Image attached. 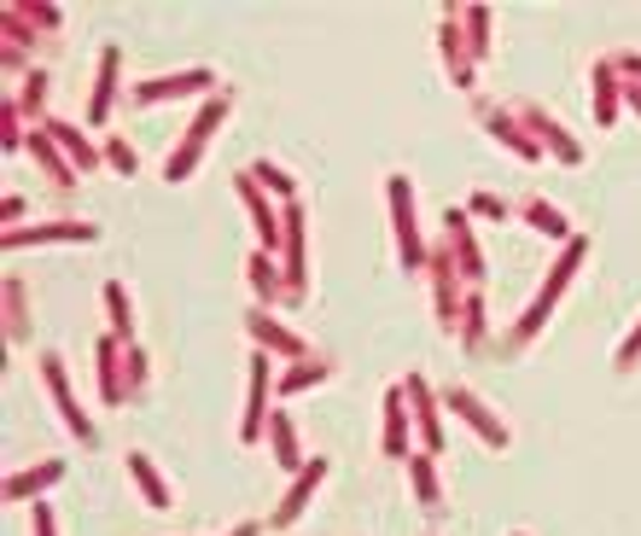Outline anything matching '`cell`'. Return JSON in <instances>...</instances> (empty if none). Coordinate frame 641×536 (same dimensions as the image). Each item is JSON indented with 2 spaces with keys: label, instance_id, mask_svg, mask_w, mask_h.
<instances>
[{
  "label": "cell",
  "instance_id": "obj_47",
  "mask_svg": "<svg viewBox=\"0 0 641 536\" xmlns=\"http://www.w3.org/2000/svg\"><path fill=\"white\" fill-rule=\"evenodd\" d=\"M513 536H525V531H513Z\"/></svg>",
  "mask_w": 641,
  "mask_h": 536
},
{
  "label": "cell",
  "instance_id": "obj_35",
  "mask_svg": "<svg viewBox=\"0 0 641 536\" xmlns=\"http://www.w3.org/2000/svg\"><path fill=\"white\" fill-rule=\"evenodd\" d=\"M461 29H467V47H472V59H491V29H496V12L484 7V0H472V7H461Z\"/></svg>",
  "mask_w": 641,
  "mask_h": 536
},
{
  "label": "cell",
  "instance_id": "obj_40",
  "mask_svg": "<svg viewBox=\"0 0 641 536\" xmlns=\"http://www.w3.org/2000/svg\"><path fill=\"white\" fill-rule=\"evenodd\" d=\"M29 141V123H24V111H19V99H0V146H7V153H19V146Z\"/></svg>",
  "mask_w": 641,
  "mask_h": 536
},
{
  "label": "cell",
  "instance_id": "obj_12",
  "mask_svg": "<svg viewBox=\"0 0 641 536\" xmlns=\"http://www.w3.org/2000/svg\"><path fill=\"white\" fill-rule=\"evenodd\" d=\"M99 240V222L88 216H53V222H24V228H7L0 245L7 251H29V245H94Z\"/></svg>",
  "mask_w": 641,
  "mask_h": 536
},
{
  "label": "cell",
  "instance_id": "obj_32",
  "mask_svg": "<svg viewBox=\"0 0 641 536\" xmlns=\"http://www.w3.org/2000/svg\"><path fill=\"white\" fill-rule=\"evenodd\" d=\"M461 350L467 356H479L484 344H491V304H484V292H467V315H461Z\"/></svg>",
  "mask_w": 641,
  "mask_h": 536
},
{
  "label": "cell",
  "instance_id": "obj_3",
  "mask_svg": "<svg viewBox=\"0 0 641 536\" xmlns=\"http://www.w3.org/2000/svg\"><path fill=\"white\" fill-rule=\"evenodd\" d=\"M385 205H391V240H397V263H402V275H426V263H432V245H426V233H420V210H414V181L391 170L385 175Z\"/></svg>",
  "mask_w": 641,
  "mask_h": 536
},
{
  "label": "cell",
  "instance_id": "obj_24",
  "mask_svg": "<svg viewBox=\"0 0 641 536\" xmlns=\"http://www.w3.org/2000/svg\"><path fill=\"white\" fill-rule=\"evenodd\" d=\"M36 47H41V36L19 19V7L7 0V7H0V64L29 76V71H36V64H29V53H36Z\"/></svg>",
  "mask_w": 641,
  "mask_h": 536
},
{
  "label": "cell",
  "instance_id": "obj_31",
  "mask_svg": "<svg viewBox=\"0 0 641 536\" xmlns=\"http://www.w3.org/2000/svg\"><path fill=\"white\" fill-rule=\"evenodd\" d=\"M327 379H332V362L327 356H303V362H286L280 367L275 391L280 397H298V391H315V385H327Z\"/></svg>",
  "mask_w": 641,
  "mask_h": 536
},
{
  "label": "cell",
  "instance_id": "obj_19",
  "mask_svg": "<svg viewBox=\"0 0 641 536\" xmlns=\"http://www.w3.org/2000/svg\"><path fill=\"white\" fill-rule=\"evenodd\" d=\"M409 385V402H414V431H420V449L426 455H444V397H437V385L426 374H402Z\"/></svg>",
  "mask_w": 641,
  "mask_h": 536
},
{
  "label": "cell",
  "instance_id": "obj_34",
  "mask_svg": "<svg viewBox=\"0 0 641 536\" xmlns=\"http://www.w3.org/2000/svg\"><path fill=\"white\" fill-rule=\"evenodd\" d=\"M519 216H525V222L536 228V233H548V240H578V233H571V222H566V210L560 205H548V198H525V205H519Z\"/></svg>",
  "mask_w": 641,
  "mask_h": 536
},
{
  "label": "cell",
  "instance_id": "obj_38",
  "mask_svg": "<svg viewBox=\"0 0 641 536\" xmlns=\"http://www.w3.org/2000/svg\"><path fill=\"white\" fill-rule=\"evenodd\" d=\"M245 170H251V175H257V181H263V187H268V193H275V198H280V205H298V175H286V170H280V163H275V158H251V163H245Z\"/></svg>",
  "mask_w": 641,
  "mask_h": 536
},
{
  "label": "cell",
  "instance_id": "obj_41",
  "mask_svg": "<svg viewBox=\"0 0 641 536\" xmlns=\"http://www.w3.org/2000/svg\"><path fill=\"white\" fill-rule=\"evenodd\" d=\"M467 216H472V222H501V216H508V198H501V193H472L467 198Z\"/></svg>",
  "mask_w": 641,
  "mask_h": 536
},
{
  "label": "cell",
  "instance_id": "obj_21",
  "mask_svg": "<svg viewBox=\"0 0 641 536\" xmlns=\"http://www.w3.org/2000/svg\"><path fill=\"white\" fill-rule=\"evenodd\" d=\"M41 129H47V141H53L59 153L76 163V175H94L99 163H106V153H99V134H88L82 123H71V117H47Z\"/></svg>",
  "mask_w": 641,
  "mask_h": 536
},
{
  "label": "cell",
  "instance_id": "obj_10",
  "mask_svg": "<svg viewBox=\"0 0 641 536\" xmlns=\"http://www.w3.org/2000/svg\"><path fill=\"white\" fill-rule=\"evenodd\" d=\"M233 193H240V205H245V216H251V228H257V251H275L280 257V228H286V205L275 193L263 187L251 170H240L233 175Z\"/></svg>",
  "mask_w": 641,
  "mask_h": 536
},
{
  "label": "cell",
  "instance_id": "obj_1",
  "mask_svg": "<svg viewBox=\"0 0 641 536\" xmlns=\"http://www.w3.org/2000/svg\"><path fill=\"white\" fill-rule=\"evenodd\" d=\"M583 257H589V233H578V240H566V245H560V257L548 263V275H543V287H536V297H531L525 309H519V321L508 327V339H501V350H508V356H519V350H525V344H536V339H543L548 315L560 309V297H566V287H571V280H578Z\"/></svg>",
  "mask_w": 641,
  "mask_h": 536
},
{
  "label": "cell",
  "instance_id": "obj_25",
  "mask_svg": "<svg viewBox=\"0 0 641 536\" xmlns=\"http://www.w3.org/2000/svg\"><path fill=\"white\" fill-rule=\"evenodd\" d=\"M245 280H251L257 309H286V268H280L275 251H251V257H245Z\"/></svg>",
  "mask_w": 641,
  "mask_h": 536
},
{
  "label": "cell",
  "instance_id": "obj_11",
  "mask_svg": "<svg viewBox=\"0 0 641 536\" xmlns=\"http://www.w3.org/2000/svg\"><path fill=\"white\" fill-rule=\"evenodd\" d=\"M245 339H251V350H263V356H275V362H303V356H315V350L303 344V332L280 321V309H257V304H251V309H245Z\"/></svg>",
  "mask_w": 641,
  "mask_h": 536
},
{
  "label": "cell",
  "instance_id": "obj_17",
  "mask_svg": "<svg viewBox=\"0 0 641 536\" xmlns=\"http://www.w3.org/2000/svg\"><path fill=\"white\" fill-rule=\"evenodd\" d=\"M117 99H129V88H123V47L106 41V47H99V59H94V94H88V123L99 134H106Z\"/></svg>",
  "mask_w": 641,
  "mask_h": 536
},
{
  "label": "cell",
  "instance_id": "obj_30",
  "mask_svg": "<svg viewBox=\"0 0 641 536\" xmlns=\"http://www.w3.org/2000/svg\"><path fill=\"white\" fill-rule=\"evenodd\" d=\"M409 484H414V501L426 513H444V478H437V455L426 449H414L409 455Z\"/></svg>",
  "mask_w": 641,
  "mask_h": 536
},
{
  "label": "cell",
  "instance_id": "obj_20",
  "mask_svg": "<svg viewBox=\"0 0 641 536\" xmlns=\"http://www.w3.org/2000/svg\"><path fill=\"white\" fill-rule=\"evenodd\" d=\"M64 473H71V461H64V455H41V461L19 466V473H7L0 496H7L12 508H19V501H29V508H36V501H47V490H53V484H64Z\"/></svg>",
  "mask_w": 641,
  "mask_h": 536
},
{
  "label": "cell",
  "instance_id": "obj_28",
  "mask_svg": "<svg viewBox=\"0 0 641 536\" xmlns=\"http://www.w3.org/2000/svg\"><path fill=\"white\" fill-rule=\"evenodd\" d=\"M589 88H595V123L613 129L624 117V76L613 59H595V71H589Z\"/></svg>",
  "mask_w": 641,
  "mask_h": 536
},
{
  "label": "cell",
  "instance_id": "obj_44",
  "mask_svg": "<svg viewBox=\"0 0 641 536\" xmlns=\"http://www.w3.org/2000/svg\"><path fill=\"white\" fill-rule=\"evenodd\" d=\"M613 64H618V76H624V82H641V53H636V47H618Z\"/></svg>",
  "mask_w": 641,
  "mask_h": 536
},
{
  "label": "cell",
  "instance_id": "obj_42",
  "mask_svg": "<svg viewBox=\"0 0 641 536\" xmlns=\"http://www.w3.org/2000/svg\"><path fill=\"white\" fill-rule=\"evenodd\" d=\"M613 367H618V374H636V367H641V321L624 332V344L613 350Z\"/></svg>",
  "mask_w": 641,
  "mask_h": 536
},
{
  "label": "cell",
  "instance_id": "obj_23",
  "mask_svg": "<svg viewBox=\"0 0 641 536\" xmlns=\"http://www.w3.org/2000/svg\"><path fill=\"white\" fill-rule=\"evenodd\" d=\"M327 466H332L327 455H310V466H303V473H298L292 484H286V496H280V508L268 513V525H275V531H292V525H298V513L310 508L315 490L327 484Z\"/></svg>",
  "mask_w": 641,
  "mask_h": 536
},
{
  "label": "cell",
  "instance_id": "obj_45",
  "mask_svg": "<svg viewBox=\"0 0 641 536\" xmlns=\"http://www.w3.org/2000/svg\"><path fill=\"white\" fill-rule=\"evenodd\" d=\"M24 193H7V198H0V216H7V228H24Z\"/></svg>",
  "mask_w": 641,
  "mask_h": 536
},
{
  "label": "cell",
  "instance_id": "obj_37",
  "mask_svg": "<svg viewBox=\"0 0 641 536\" xmlns=\"http://www.w3.org/2000/svg\"><path fill=\"white\" fill-rule=\"evenodd\" d=\"M99 153H106V170L111 175H141V153H134V146L123 141V134H117V129H106V134H99Z\"/></svg>",
  "mask_w": 641,
  "mask_h": 536
},
{
  "label": "cell",
  "instance_id": "obj_43",
  "mask_svg": "<svg viewBox=\"0 0 641 536\" xmlns=\"http://www.w3.org/2000/svg\"><path fill=\"white\" fill-rule=\"evenodd\" d=\"M29 531H36V536H59V513H53V501H36V508H29Z\"/></svg>",
  "mask_w": 641,
  "mask_h": 536
},
{
  "label": "cell",
  "instance_id": "obj_16",
  "mask_svg": "<svg viewBox=\"0 0 641 536\" xmlns=\"http://www.w3.org/2000/svg\"><path fill=\"white\" fill-rule=\"evenodd\" d=\"M519 117H525V129L536 134V146H543V153L548 158H560V163H571V170H578V163H583V141H578V134H571L566 123H560V117H554L548 106H536V99H519V106H513Z\"/></svg>",
  "mask_w": 641,
  "mask_h": 536
},
{
  "label": "cell",
  "instance_id": "obj_5",
  "mask_svg": "<svg viewBox=\"0 0 641 536\" xmlns=\"http://www.w3.org/2000/svg\"><path fill=\"white\" fill-rule=\"evenodd\" d=\"M426 287H432V315H437V327H455V332H461V315H467V292H479V287H467L461 263H455V251H449L444 240L432 245V263H426Z\"/></svg>",
  "mask_w": 641,
  "mask_h": 536
},
{
  "label": "cell",
  "instance_id": "obj_36",
  "mask_svg": "<svg viewBox=\"0 0 641 536\" xmlns=\"http://www.w3.org/2000/svg\"><path fill=\"white\" fill-rule=\"evenodd\" d=\"M12 99H19V111H24V123H29V129H41L47 117H53V111H47V71H41V64L24 76V88L12 94Z\"/></svg>",
  "mask_w": 641,
  "mask_h": 536
},
{
  "label": "cell",
  "instance_id": "obj_13",
  "mask_svg": "<svg viewBox=\"0 0 641 536\" xmlns=\"http://www.w3.org/2000/svg\"><path fill=\"white\" fill-rule=\"evenodd\" d=\"M449 251H455V263H461V275H467V287H479L484 292V280H491V263H484V245H479V222L467 216V205H449L444 210V233H437Z\"/></svg>",
  "mask_w": 641,
  "mask_h": 536
},
{
  "label": "cell",
  "instance_id": "obj_18",
  "mask_svg": "<svg viewBox=\"0 0 641 536\" xmlns=\"http://www.w3.org/2000/svg\"><path fill=\"white\" fill-rule=\"evenodd\" d=\"M437 59H444V71H449L455 88L472 94V82H479V59H472V47H467L461 7H444V19H437Z\"/></svg>",
  "mask_w": 641,
  "mask_h": 536
},
{
  "label": "cell",
  "instance_id": "obj_4",
  "mask_svg": "<svg viewBox=\"0 0 641 536\" xmlns=\"http://www.w3.org/2000/svg\"><path fill=\"white\" fill-rule=\"evenodd\" d=\"M94 379H99V397H106V409H129V402H141V379H134V344L117 339L106 327L94 339Z\"/></svg>",
  "mask_w": 641,
  "mask_h": 536
},
{
  "label": "cell",
  "instance_id": "obj_26",
  "mask_svg": "<svg viewBox=\"0 0 641 536\" xmlns=\"http://www.w3.org/2000/svg\"><path fill=\"white\" fill-rule=\"evenodd\" d=\"M123 466H129L134 490H141V501H146L152 513H170V508H176V490H170V478L158 473V461H152L146 449H129V455H123Z\"/></svg>",
  "mask_w": 641,
  "mask_h": 536
},
{
  "label": "cell",
  "instance_id": "obj_39",
  "mask_svg": "<svg viewBox=\"0 0 641 536\" xmlns=\"http://www.w3.org/2000/svg\"><path fill=\"white\" fill-rule=\"evenodd\" d=\"M12 7H19V19H24L29 29H36L41 41H53L59 29H64V12H59V7H47V0H12Z\"/></svg>",
  "mask_w": 641,
  "mask_h": 536
},
{
  "label": "cell",
  "instance_id": "obj_6",
  "mask_svg": "<svg viewBox=\"0 0 641 536\" xmlns=\"http://www.w3.org/2000/svg\"><path fill=\"white\" fill-rule=\"evenodd\" d=\"M275 356L251 350V379H245V409H240V443H268V414H275Z\"/></svg>",
  "mask_w": 641,
  "mask_h": 536
},
{
  "label": "cell",
  "instance_id": "obj_15",
  "mask_svg": "<svg viewBox=\"0 0 641 536\" xmlns=\"http://www.w3.org/2000/svg\"><path fill=\"white\" fill-rule=\"evenodd\" d=\"M222 82H216L210 64H193V71H170V76H146L129 88V106H164V99H181V94H216Z\"/></svg>",
  "mask_w": 641,
  "mask_h": 536
},
{
  "label": "cell",
  "instance_id": "obj_8",
  "mask_svg": "<svg viewBox=\"0 0 641 536\" xmlns=\"http://www.w3.org/2000/svg\"><path fill=\"white\" fill-rule=\"evenodd\" d=\"M41 385H47V397H53V409L64 414V426H71V438L82 443V449H94L99 443V431H94V421H88V409H82V397L71 391V379H64V356L59 350H41Z\"/></svg>",
  "mask_w": 641,
  "mask_h": 536
},
{
  "label": "cell",
  "instance_id": "obj_2",
  "mask_svg": "<svg viewBox=\"0 0 641 536\" xmlns=\"http://www.w3.org/2000/svg\"><path fill=\"white\" fill-rule=\"evenodd\" d=\"M233 117V88H216L210 99H198V111L188 117V129H181V141H176V153L164 158V181L170 187H181L198 163H205V153H210V141H216V129H222Z\"/></svg>",
  "mask_w": 641,
  "mask_h": 536
},
{
  "label": "cell",
  "instance_id": "obj_7",
  "mask_svg": "<svg viewBox=\"0 0 641 536\" xmlns=\"http://www.w3.org/2000/svg\"><path fill=\"white\" fill-rule=\"evenodd\" d=\"M472 123L479 129H491V141H501L519 163H536V158H548L543 146H536V134L525 129V117H519L513 106H496V99H484V94H472Z\"/></svg>",
  "mask_w": 641,
  "mask_h": 536
},
{
  "label": "cell",
  "instance_id": "obj_29",
  "mask_svg": "<svg viewBox=\"0 0 641 536\" xmlns=\"http://www.w3.org/2000/svg\"><path fill=\"white\" fill-rule=\"evenodd\" d=\"M268 449H275V461L286 466V473H303V466H310V455H303V443H298V421L286 409H275L268 414Z\"/></svg>",
  "mask_w": 641,
  "mask_h": 536
},
{
  "label": "cell",
  "instance_id": "obj_46",
  "mask_svg": "<svg viewBox=\"0 0 641 536\" xmlns=\"http://www.w3.org/2000/svg\"><path fill=\"white\" fill-rule=\"evenodd\" d=\"M268 525H263V519H240V525H233V531H222V536H263Z\"/></svg>",
  "mask_w": 641,
  "mask_h": 536
},
{
  "label": "cell",
  "instance_id": "obj_14",
  "mask_svg": "<svg viewBox=\"0 0 641 536\" xmlns=\"http://www.w3.org/2000/svg\"><path fill=\"white\" fill-rule=\"evenodd\" d=\"M444 409L455 414V421H467L472 431H479L484 449H508V443H513L508 421H501V414H496L479 391H472V385H444Z\"/></svg>",
  "mask_w": 641,
  "mask_h": 536
},
{
  "label": "cell",
  "instance_id": "obj_22",
  "mask_svg": "<svg viewBox=\"0 0 641 536\" xmlns=\"http://www.w3.org/2000/svg\"><path fill=\"white\" fill-rule=\"evenodd\" d=\"M0 327H7V344H29L36 339V315H29V287L19 268L0 275Z\"/></svg>",
  "mask_w": 641,
  "mask_h": 536
},
{
  "label": "cell",
  "instance_id": "obj_33",
  "mask_svg": "<svg viewBox=\"0 0 641 536\" xmlns=\"http://www.w3.org/2000/svg\"><path fill=\"white\" fill-rule=\"evenodd\" d=\"M99 304H106V321H111L117 339L134 344V297H129L123 280H106V287H99Z\"/></svg>",
  "mask_w": 641,
  "mask_h": 536
},
{
  "label": "cell",
  "instance_id": "obj_27",
  "mask_svg": "<svg viewBox=\"0 0 641 536\" xmlns=\"http://www.w3.org/2000/svg\"><path fill=\"white\" fill-rule=\"evenodd\" d=\"M24 153H29V158H36V170H41L47 181H53V187H59V193H76V187H82L76 163H71V158H64V153H59V146H53V141H47V129H29Z\"/></svg>",
  "mask_w": 641,
  "mask_h": 536
},
{
  "label": "cell",
  "instance_id": "obj_9",
  "mask_svg": "<svg viewBox=\"0 0 641 536\" xmlns=\"http://www.w3.org/2000/svg\"><path fill=\"white\" fill-rule=\"evenodd\" d=\"M379 414H385V426H379V455L409 466V455H414V438H420V431H414V402H409V385H385Z\"/></svg>",
  "mask_w": 641,
  "mask_h": 536
}]
</instances>
